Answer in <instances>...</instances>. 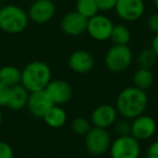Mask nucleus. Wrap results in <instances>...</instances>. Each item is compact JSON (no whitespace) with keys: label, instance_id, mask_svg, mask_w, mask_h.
Segmentation results:
<instances>
[{"label":"nucleus","instance_id":"9b49d317","mask_svg":"<svg viewBox=\"0 0 158 158\" xmlns=\"http://www.w3.org/2000/svg\"><path fill=\"white\" fill-rule=\"evenodd\" d=\"M157 131V123L149 115L142 114L131 121V135L138 141L152 139Z\"/></svg>","mask_w":158,"mask_h":158},{"label":"nucleus","instance_id":"f3484780","mask_svg":"<svg viewBox=\"0 0 158 158\" xmlns=\"http://www.w3.org/2000/svg\"><path fill=\"white\" fill-rule=\"evenodd\" d=\"M42 119L50 128L59 129L66 123L67 114L60 105H53L42 117Z\"/></svg>","mask_w":158,"mask_h":158},{"label":"nucleus","instance_id":"ddd939ff","mask_svg":"<svg viewBox=\"0 0 158 158\" xmlns=\"http://www.w3.org/2000/svg\"><path fill=\"white\" fill-rule=\"evenodd\" d=\"M117 118H118V112L114 105L102 104L97 106L91 113L90 121L92 127L107 129L115 125Z\"/></svg>","mask_w":158,"mask_h":158},{"label":"nucleus","instance_id":"f257e3e1","mask_svg":"<svg viewBox=\"0 0 158 158\" xmlns=\"http://www.w3.org/2000/svg\"><path fill=\"white\" fill-rule=\"evenodd\" d=\"M148 105V95L146 91L136 87H127L119 92L116 100V107L118 115L123 118L132 120L135 117L144 114Z\"/></svg>","mask_w":158,"mask_h":158},{"label":"nucleus","instance_id":"b1692460","mask_svg":"<svg viewBox=\"0 0 158 158\" xmlns=\"http://www.w3.org/2000/svg\"><path fill=\"white\" fill-rule=\"evenodd\" d=\"M114 126H115V131H116L118 136L131 135V120L121 117V119L116 120Z\"/></svg>","mask_w":158,"mask_h":158},{"label":"nucleus","instance_id":"423d86ee","mask_svg":"<svg viewBox=\"0 0 158 158\" xmlns=\"http://www.w3.org/2000/svg\"><path fill=\"white\" fill-rule=\"evenodd\" d=\"M112 158H139L141 154L140 141L132 135L117 136L110 147Z\"/></svg>","mask_w":158,"mask_h":158},{"label":"nucleus","instance_id":"4be33fe9","mask_svg":"<svg viewBox=\"0 0 158 158\" xmlns=\"http://www.w3.org/2000/svg\"><path fill=\"white\" fill-rule=\"evenodd\" d=\"M158 60L157 54L152 48L142 50L136 56V64L140 68H147L151 69L156 64Z\"/></svg>","mask_w":158,"mask_h":158},{"label":"nucleus","instance_id":"6ab92c4d","mask_svg":"<svg viewBox=\"0 0 158 158\" xmlns=\"http://www.w3.org/2000/svg\"><path fill=\"white\" fill-rule=\"evenodd\" d=\"M154 82V76L151 69L147 68H140L135 70L133 75V84L134 87L146 91L152 87Z\"/></svg>","mask_w":158,"mask_h":158},{"label":"nucleus","instance_id":"7c9ffc66","mask_svg":"<svg viewBox=\"0 0 158 158\" xmlns=\"http://www.w3.org/2000/svg\"><path fill=\"white\" fill-rule=\"evenodd\" d=\"M153 5L156 8V10L158 11V0H153Z\"/></svg>","mask_w":158,"mask_h":158},{"label":"nucleus","instance_id":"0eeeda50","mask_svg":"<svg viewBox=\"0 0 158 158\" xmlns=\"http://www.w3.org/2000/svg\"><path fill=\"white\" fill-rule=\"evenodd\" d=\"M114 24L107 16L99 14L92 16L88 20L87 33L92 39L97 41H105L110 38Z\"/></svg>","mask_w":158,"mask_h":158},{"label":"nucleus","instance_id":"a211bd4d","mask_svg":"<svg viewBox=\"0 0 158 158\" xmlns=\"http://www.w3.org/2000/svg\"><path fill=\"white\" fill-rule=\"evenodd\" d=\"M22 79V70L19 69L16 66L5 65L0 68V82L6 86L12 87L21 84Z\"/></svg>","mask_w":158,"mask_h":158},{"label":"nucleus","instance_id":"6e6552de","mask_svg":"<svg viewBox=\"0 0 158 158\" xmlns=\"http://www.w3.org/2000/svg\"><path fill=\"white\" fill-rule=\"evenodd\" d=\"M55 11L56 8L52 0H34L29 6L27 14L31 22L36 24H46L53 19Z\"/></svg>","mask_w":158,"mask_h":158},{"label":"nucleus","instance_id":"bb28decb","mask_svg":"<svg viewBox=\"0 0 158 158\" xmlns=\"http://www.w3.org/2000/svg\"><path fill=\"white\" fill-rule=\"evenodd\" d=\"M0 158H14L13 148L5 141H0Z\"/></svg>","mask_w":158,"mask_h":158},{"label":"nucleus","instance_id":"f8f14e48","mask_svg":"<svg viewBox=\"0 0 158 158\" xmlns=\"http://www.w3.org/2000/svg\"><path fill=\"white\" fill-rule=\"evenodd\" d=\"M88 19L77 11L66 13L61 20V29L65 35L77 37L87 31Z\"/></svg>","mask_w":158,"mask_h":158},{"label":"nucleus","instance_id":"20e7f679","mask_svg":"<svg viewBox=\"0 0 158 158\" xmlns=\"http://www.w3.org/2000/svg\"><path fill=\"white\" fill-rule=\"evenodd\" d=\"M133 53L128 44H114L107 50L104 63L112 73L125 72L131 65Z\"/></svg>","mask_w":158,"mask_h":158},{"label":"nucleus","instance_id":"a878e982","mask_svg":"<svg viewBox=\"0 0 158 158\" xmlns=\"http://www.w3.org/2000/svg\"><path fill=\"white\" fill-rule=\"evenodd\" d=\"M95 2L99 8V11L108 12L115 10L117 0H95Z\"/></svg>","mask_w":158,"mask_h":158},{"label":"nucleus","instance_id":"c85d7f7f","mask_svg":"<svg viewBox=\"0 0 158 158\" xmlns=\"http://www.w3.org/2000/svg\"><path fill=\"white\" fill-rule=\"evenodd\" d=\"M146 158H158V140L153 142L147 147Z\"/></svg>","mask_w":158,"mask_h":158},{"label":"nucleus","instance_id":"7ed1b4c3","mask_svg":"<svg viewBox=\"0 0 158 158\" xmlns=\"http://www.w3.org/2000/svg\"><path fill=\"white\" fill-rule=\"evenodd\" d=\"M28 23V14L20 6L6 5L0 8V29L5 33L10 35L23 33Z\"/></svg>","mask_w":158,"mask_h":158},{"label":"nucleus","instance_id":"aec40b11","mask_svg":"<svg viewBox=\"0 0 158 158\" xmlns=\"http://www.w3.org/2000/svg\"><path fill=\"white\" fill-rule=\"evenodd\" d=\"M110 39L114 44H128L131 40V31L126 25L116 24L113 27Z\"/></svg>","mask_w":158,"mask_h":158},{"label":"nucleus","instance_id":"f03ea898","mask_svg":"<svg viewBox=\"0 0 158 158\" xmlns=\"http://www.w3.org/2000/svg\"><path fill=\"white\" fill-rule=\"evenodd\" d=\"M51 80H52L51 68L44 61L31 62L22 70L21 84L29 92L44 90Z\"/></svg>","mask_w":158,"mask_h":158},{"label":"nucleus","instance_id":"2eb2a0df","mask_svg":"<svg viewBox=\"0 0 158 158\" xmlns=\"http://www.w3.org/2000/svg\"><path fill=\"white\" fill-rule=\"evenodd\" d=\"M53 106V103L49 99L48 94L44 90L36 91V92L29 93L27 106L29 113L34 117L42 118L46 115V113Z\"/></svg>","mask_w":158,"mask_h":158},{"label":"nucleus","instance_id":"393cba45","mask_svg":"<svg viewBox=\"0 0 158 158\" xmlns=\"http://www.w3.org/2000/svg\"><path fill=\"white\" fill-rule=\"evenodd\" d=\"M11 88L0 82V107H7L10 100Z\"/></svg>","mask_w":158,"mask_h":158},{"label":"nucleus","instance_id":"c756f323","mask_svg":"<svg viewBox=\"0 0 158 158\" xmlns=\"http://www.w3.org/2000/svg\"><path fill=\"white\" fill-rule=\"evenodd\" d=\"M151 48L155 51V53L158 56V34H155V36H154L153 40H152V47Z\"/></svg>","mask_w":158,"mask_h":158},{"label":"nucleus","instance_id":"39448f33","mask_svg":"<svg viewBox=\"0 0 158 158\" xmlns=\"http://www.w3.org/2000/svg\"><path fill=\"white\" fill-rule=\"evenodd\" d=\"M112 138L107 129L92 127L85 135V145L88 153L92 156L104 155L110 151Z\"/></svg>","mask_w":158,"mask_h":158},{"label":"nucleus","instance_id":"2f4dec72","mask_svg":"<svg viewBox=\"0 0 158 158\" xmlns=\"http://www.w3.org/2000/svg\"><path fill=\"white\" fill-rule=\"evenodd\" d=\"M2 120H3V114H2V112H1V110H0V126L2 123Z\"/></svg>","mask_w":158,"mask_h":158},{"label":"nucleus","instance_id":"1a4fd4ad","mask_svg":"<svg viewBox=\"0 0 158 158\" xmlns=\"http://www.w3.org/2000/svg\"><path fill=\"white\" fill-rule=\"evenodd\" d=\"M53 105H63L73 98V87L63 79H52L44 89Z\"/></svg>","mask_w":158,"mask_h":158},{"label":"nucleus","instance_id":"dca6fc26","mask_svg":"<svg viewBox=\"0 0 158 158\" xmlns=\"http://www.w3.org/2000/svg\"><path fill=\"white\" fill-rule=\"evenodd\" d=\"M29 91L22 84L16 85L11 88L10 100L8 103V108L12 110H21L27 106L29 98Z\"/></svg>","mask_w":158,"mask_h":158},{"label":"nucleus","instance_id":"9d476101","mask_svg":"<svg viewBox=\"0 0 158 158\" xmlns=\"http://www.w3.org/2000/svg\"><path fill=\"white\" fill-rule=\"evenodd\" d=\"M115 11L120 20L134 22L143 16L145 3L143 0H117Z\"/></svg>","mask_w":158,"mask_h":158},{"label":"nucleus","instance_id":"5701e85b","mask_svg":"<svg viewBox=\"0 0 158 158\" xmlns=\"http://www.w3.org/2000/svg\"><path fill=\"white\" fill-rule=\"evenodd\" d=\"M70 127H72V130L75 134L85 136L90 131L92 125H91V121L85 117H76L75 119H73Z\"/></svg>","mask_w":158,"mask_h":158},{"label":"nucleus","instance_id":"4468645a","mask_svg":"<svg viewBox=\"0 0 158 158\" xmlns=\"http://www.w3.org/2000/svg\"><path fill=\"white\" fill-rule=\"evenodd\" d=\"M68 66L76 74H88L94 67V57L86 50H76L68 57Z\"/></svg>","mask_w":158,"mask_h":158},{"label":"nucleus","instance_id":"cd10ccee","mask_svg":"<svg viewBox=\"0 0 158 158\" xmlns=\"http://www.w3.org/2000/svg\"><path fill=\"white\" fill-rule=\"evenodd\" d=\"M147 27L154 34H158V11L153 13L147 20Z\"/></svg>","mask_w":158,"mask_h":158},{"label":"nucleus","instance_id":"412c9836","mask_svg":"<svg viewBox=\"0 0 158 158\" xmlns=\"http://www.w3.org/2000/svg\"><path fill=\"white\" fill-rule=\"evenodd\" d=\"M75 11H77L89 20L90 18L99 13V8H98L95 0H76Z\"/></svg>","mask_w":158,"mask_h":158}]
</instances>
